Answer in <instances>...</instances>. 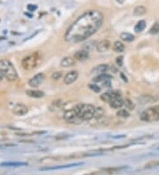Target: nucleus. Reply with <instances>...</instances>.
<instances>
[{"label": "nucleus", "instance_id": "1", "mask_svg": "<svg viewBox=\"0 0 159 175\" xmlns=\"http://www.w3.org/2000/svg\"><path fill=\"white\" fill-rule=\"evenodd\" d=\"M104 19V14L99 10L86 11L67 29L64 35L65 41L78 43L89 38L102 27Z\"/></svg>", "mask_w": 159, "mask_h": 175}, {"label": "nucleus", "instance_id": "2", "mask_svg": "<svg viewBox=\"0 0 159 175\" xmlns=\"http://www.w3.org/2000/svg\"><path fill=\"white\" fill-rule=\"evenodd\" d=\"M0 73L9 82H15L18 79V72L13 64L5 59H0Z\"/></svg>", "mask_w": 159, "mask_h": 175}, {"label": "nucleus", "instance_id": "3", "mask_svg": "<svg viewBox=\"0 0 159 175\" xmlns=\"http://www.w3.org/2000/svg\"><path fill=\"white\" fill-rule=\"evenodd\" d=\"M42 55L38 52H34L30 55L25 57L21 61V66L24 70L31 71L33 69L36 68L41 63H42Z\"/></svg>", "mask_w": 159, "mask_h": 175}, {"label": "nucleus", "instance_id": "4", "mask_svg": "<svg viewBox=\"0 0 159 175\" xmlns=\"http://www.w3.org/2000/svg\"><path fill=\"white\" fill-rule=\"evenodd\" d=\"M74 110L83 121V120H89L94 118L95 107L94 105L88 103H79L74 107Z\"/></svg>", "mask_w": 159, "mask_h": 175}, {"label": "nucleus", "instance_id": "5", "mask_svg": "<svg viewBox=\"0 0 159 175\" xmlns=\"http://www.w3.org/2000/svg\"><path fill=\"white\" fill-rule=\"evenodd\" d=\"M140 119L144 122H155L159 120V105L152 106L144 110L141 115Z\"/></svg>", "mask_w": 159, "mask_h": 175}, {"label": "nucleus", "instance_id": "6", "mask_svg": "<svg viewBox=\"0 0 159 175\" xmlns=\"http://www.w3.org/2000/svg\"><path fill=\"white\" fill-rule=\"evenodd\" d=\"M64 119L66 122L70 124H74V125L80 124L82 121V119L79 117V115L75 112L74 108L65 111L64 113Z\"/></svg>", "mask_w": 159, "mask_h": 175}, {"label": "nucleus", "instance_id": "7", "mask_svg": "<svg viewBox=\"0 0 159 175\" xmlns=\"http://www.w3.org/2000/svg\"><path fill=\"white\" fill-rule=\"evenodd\" d=\"M45 79V75L42 72H38L35 75H34L31 79L28 81V85L32 88H36L40 86Z\"/></svg>", "mask_w": 159, "mask_h": 175}, {"label": "nucleus", "instance_id": "8", "mask_svg": "<svg viewBox=\"0 0 159 175\" xmlns=\"http://www.w3.org/2000/svg\"><path fill=\"white\" fill-rule=\"evenodd\" d=\"M28 107L23 103H17L12 108V113L15 116H24L28 113Z\"/></svg>", "mask_w": 159, "mask_h": 175}, {"label": "nucleus", "instance_id": "9", "mask_svg": "<svg viewBox=\"0 0 159 175\" xmlns=\"http://www.w3.org/2000/svg\"><path fill=\"white\" fill-rule=\"evenodd\" d=\"M78 77H79V73L77 71H71V72H67L64 77V83L66 85L73 84L76 82Z\"/></svg>", "mask_w": 159, "mask_h": 175}, {"label": "nucleus", "instance_id": "10", "mask_svg": "<svg viewBox=\"0 0 159 175\" xmlns=\"http://www.w3.org/2000/svg\"><path fill=\"white\" fill-rule=\"evenodd\" d=\"M111 42L107 39H104V40H102L99 42L96 43V51L100 53H103V52H107L110 48H111Z\"/></svg>", "mask_w": 159, "mask_h": 175}, {"label": "nucleus", "instance_id": "11", "mask_svg": "<svg viewBox=\"0 0 159 175\" xmlns=\"http://www.w3.org/2000/svg\"><path fill=\"white\" fill-rule=\"evenodd\" d=\"M119 96H120L118 93L113 91V92H106L102 94V95L100 96V98H101V100H103L104 102L110 103L111 100L115 99L117 97H119Z\"/></svg>", "mask_w": 159, "mask_h": 175}, {"label": "nucleus", "instance_id": "12", "mask_svg": "<svg viewBox=\"0 0 159 175\" xmlns=\"http://www.w3.org/2000/svg\"><path fill=\"white\" fill-rule=\"evenodd\" d=\"M88 58H89V53H88V51H86V50L78 51L74 54V59L78 61H84V60H87Z\"/></svg>", "mask_w": 159, "mask_h": 175}, {"label": "nucleus", "instance_id": "13", "mask_svg": "<svg viewBox=\"0 0 159 175\" xmlns=\"http://www.w3.org/2000/svg\"><path fill=\"white\" fill-rule=\"evenodd\" d=\"M109 65L107 64H102V65H99L97 66H95V68L92 69L91 73L92 74H95V75H98V74H101V73H104L108 70H109Z\"/></svg>", "mask_w": 159, "mask_h": 175}, {"label": "nucleus", "instance_id": "14", "mask_svg": "<svg viewBox=\"0 0 159 175\" xmlns=\"http://www.w3.org/2000/svg\"><path fill=\"white\" fill-rule=\"evenodd\" d=\"M157 99L155 98V96H151V95H142L138 98V101L141 104H146L148 103H152L154 101H156Z\"/></svg>", "mask_w": 159, "mask_h": 175}, {"label": "nucleus", "instance_id": "15", "mask_svg": "<svg viewBox=\"0 0 159 175\" xmlns=\"http://www.w3.org/2000/svg\"><path fill=\"white\" fill-rule=\"evenodd\" d=\"M75 64V60L71 57H65L62 59V61L60 63V66L64 68H69L74 66Z\"/></svg>", "mask_w": 159, "mask_h": 175}, {"label": "nucleus", "instance_id": "16", "mask_svg": "<svg viewBox=\"0 0 159 175\" xmlns=\"http://www.w3.org/2000/svg\"><path fill=\"white\" fill-rule=\"evenodd\" d=\"M111 79H112V76L111 74H109V73L104 72V73L98 74L95 77H94L93 78V82H104L106 80H111Z\"/></svg>", "mask_w": 159, "mask_h": 175}, {"label": "nucleus", "instance_id": "17", "mask_svg": "<svg viewBox=\"0 0 159 175\" xmlns=\"http://www.w3.org/2000/svg\"><path fill=\"white\" fill-rule=\"evenodd\" d=\"M26 94L34 98H41L44 96V92H42L41 90H37V89H28L26 90Z\"/></svg>", "mask_w": 159, "mask_h": 175}, {"label": "nucleus", "instance_id": "18", "mask_svg": "<svg viewBox=\"0 0 159 175\" xmlns=\"http://www.w3.org/2000/svg\"><path fill=\"white\" fill-rule=\"evenodd\" d=\"M109 103H110L111 107H112L114 109H119L124 105V100L122 99L121 96H119V97H117L115 99L111 100Z\"/></svg>", "mask_w": 159, "mask_h": 175}, {"label": "nucleus", "instance_id": "19", "mask_svg": "<svg viewBox=\"0 0 159 175\" xmlns=\"http://www.w3.org/2000/svg\"><path fill=\"white\" fill-rule=\"evenodd\" d=\"M112 50L117 53H122L125 51V45L122 42L116 41L112 45Z\"/></svg>", "mask_w": 159, "mask_h": 175}, {"label": "nucleus", "instance_id": "20", "mask_svg": "<svg viewBox=\"0 0 159 175\" xmlns=\"http://www.w3.org/2000/svg\"><path fill=\"white\" fill-rule=\"evenodd\" d=\"M120 38L123 41L130 42H133L134 40V35H133L132 34H130L128 32H123L120 34Z\"/></svg>", "mask_w": 159, "mask_h": 175}, {"label": "nucleus", "instance_id": "21", "mask_svg": "<svg viewBox=\"0 0 159 175\" xmlns=\"http://www.w3.org/2000/svg\"><path fill=\"white\" fill-rule=\"evenodd\" d=\"M147 12V8L143 5H139L134 8V15L135 16H142Z\"/></svg>", "mask_w": 159, "mask_h": 175}, {"label": "nucleus", "instance_id": "22", "mask_svg": "<svg viewBox=\"0 0 159 175\" xmlns=\"http://www.w3.org/2000/svg\"><path fill=\"white\" fill-rule=\"evenodd\" d=\"M146 28V21L143 20H141L136 23V25L134 26V31L136 33H141Z\"/></svg>", "mask_w": 159, "mask_h": 175}, {"label": "nucleus", "instance_id": "23", "mask_svg": "<svg viewBox=\"0 0 159 175\" xmlns=\"http://www.w3.org/2000/svg\"><path fill=\"white\" fill-rule=\"evenodd\" d=\"M2 166H25L28 165L27 162H4L1 164Z\"/></svg>", "mask_w": 159, "mask_h": 175}, {"label": "nucleus", "instance_id": "24", "mask_svg": "<svg viewBox=\"0 0 159 175\" xmlns=\"http://www.w3.org/2000/svg\"><path fill=\"white\" fill-rule=\"evenodd\" d=\"M124 105L126 106V109L128 110V111H133V110H134V108H135L134 103H133L132 100L129 99V98H126V99L124 100Z\"/></svg>", "mask_w": 159, "mask_h": 175}, {"label": "nucleus", "instance_id": "25", "mask_svg": "<svg viewBox=\"0 0 159 175\" xmlns=\"http://www.w3.org/2000/svg\"><path fill=\"white\" fill-rule=\"evenodd\" d=\"M80 164H74V165H62V166H55V167H46V168H41L42 171L44 170H57V169H63V168H68V167H72V166H75V165H79Z\"/></svg>", "mask_w": 159, "mask_h": 175}, {"label": "nucleus", "instance_id": "26", "mask_svg": "<svg viewBox=\"0 0 159 175\" xmlns=\"http://www.w3.org/2000/svg\"><path fill=\"white\" fill-rule=\"evenodd\" d=\"M117 116L120 118H128L130 116V113L127 109H120L117 112Z\"/></svg>", "mask_w": 159, "mask_h": 175}, {"label": "nucleus", "instance_id": "27", "mask_svg": "<svg viewBox=\"0 0 159 175\" xmlns=\"http://www.w3.org/2000/svg\"><path fill=\"white\" fill-rule=\"evenodd\" d=\"M149 33L150 34H152V35H156V34H157L159 33V23H155L152 27H151V29H149Z\"/></svg>", "mask_w": 159, "mask_h": 175}, {"label": "nucleus", "instance_id": "28", "mask_svg": "<svg viewBox=\"0 0 159 175\" xmlns=\"http://www.w3.org/2000/svg\"><path fill=\"white\" fill-rule=\"evenodd\" d=\"M104 115V111L101 107H95V115H94V118H101L102 116Z\"/></svg>", "mask_w": 159, "mask_h": 175}, {"label": "nucleus", "instance_id": "29", "mask_svg": "<svg viewBox=\"0 0 159 175\" xmlns=\"http://www.w3.org/2000/svg\"><path fill=\"white\" fill-rule=\"evenodd\" d=\"M88 88H89V89H91L93 92L95 93H99L101 91V88L99 86H97L96 84H89Z\"/></svg>", "mask_w": 159, "mask_h": 175}, {"label": "nucleus", "instance_id": "30", "mask_svg": "<svg viewBox=\"0 0 159 175\" xmlns=\"http://www.w3.org/2000/svg\"><path fill=\"white\" fill-rule=\"evenodd\" d=\"M61 77H62V73L60 72H53L52 75H51V78H52L54 81H58Z\"/></svg>", "mask_w": 159, "mask_h": 175}, {"label": "nucleus", "instance_id": "31", "mask_svg": "<svg viewBox=\"0 0 159 175\" xmlns=\"http://www.w3.org/2000/svg\"><path fill=\"white\" fill-rule=\"evenodd\" d=\"M123 59H124L123 56H119V57H118L116 59V63L117 65L118 66V67H121V66H123V62H124Z\"/></svg>", "mask_w": 159, "mask_h": 175}, {"label": "nucleus", "instance_id": "32", "mask_svg": "<svg viewBox=\"0 0 159 175\" xmlns=\"http://www.w3.org/2000/svg\"><path fill=\"white\" fill-rule=\"evenodd\" d=\"M103 86H104V88H107V89L111 88V80H106V81H104V82H103Z\"/></svg>", "mask_w": 159, "mask_h": 175}, {"label": "nucleus", "instance_id": "33", "mask_svg": "<svg viewBox=\"0 0 159 175\" xmlns=\"http://www.w3.org/2000/svg\"><path fill=\"white\" fill-rule=\"evenodd\" d=\"M37 9V5H28V10L29 12H35V11Z\"/></svg>", "mask_w": 159, "mask_h": 175}, {"label": "nucleus", "instance_id": "34", "mask_svg": "<svg viewBox=\"0 0 159 175\" xmlns=\"http://www.w3.org/2000/svg\"><path fill=\"white\" fill-rule=\"evenodd\" d=\"M120 75H121V77H122V78H123V79H124V82H127V77H125V76H124V74H123V73H122V72H121V73H120Z\"/></svg>", "mask_w": 159, "mask_h": 175}, {"label": "nucleus", "instance_id": "35", "mask_svg": "<svg viewBox=\"0 0 159 175\" xmlns=\"http://www.w3.org/2000/svg\"><path fill=\"white\" fill-rule=\"evenodd\" d=\"M126 0H116V2H118V3H119V4H122V3H124Z\"/></svg>", "mask_w": 159, "mask_h": 175}, {"label": "nucleus", "instance_id": "36", "mask_svg": "<svg viewBox=\"0 0 159 175\" xmlns=\"http://www.w3.org/2000/svg\"><path fill=\"white\" fill-rule=\"evenodd\" d=\"M25 14H26V15H28V16H29V18H32L31 14H29V13H27V12H25Z\"/></svg>", "mask_w": 159, "mask_h": 175}, {"label": "nucleus", "instance_id": "37", "mask_svg": "<svg viewBox=\"0 0 159 175\" xmlns=\"http://www.w3.org/2000/svg\"><path fill=\"white\" fill-rule=\"evenodd\" d=\"M2 78H3V75L0 73V82H1V81H2Z\"/></svg>", "mask_w": 159, "mask_h": 175}, {"label": "nucleus", "instance_id": "38", "mask_svg": "<svg viewBox=\"0 0 159 175\" xmlns=\"http://www.w3.org/2000/svg\"><path fill=\"white\" fill-rule=\"evenodd\" d=\"M158 150H159V149H158Z\"/></svg>", "mask_w": 159, "mask_h": 175}]
</instances>
